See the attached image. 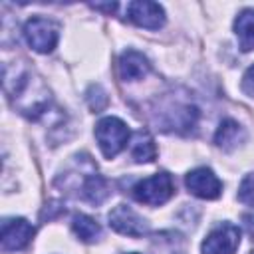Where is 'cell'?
I'll use <instances>...</instances> for the list:
<instances>
[{"label":"cell","mask_w":254,"mask_h":254,"mask_svg":"<svg viewBox=\"0 0 254 254\" xmlns=\"http://www.w3.org/2000/svg\"><path fill=\"white\" fill-rule=\"evenodd\" d=\"M4 89L12 99L14 107L30 119H38L50 105V93L40 77H36L30 69H22L14 73V79L4 75Z\"/></svg>","instance_id":"cell-1"},{"label":"cell","mask_w":254,"mask_h":254,"mask_svg":"<svg viewBox=\"0 0 254 254\" xmlns=\"http://www.w3.org/2000/svg\"><path fill=\"white\" fill-rule=\"evenodd\" d=\"M95 139L105 159L117 157L129 143V127L119 117H103L95 125Z\"/></svg>","instance_id":"cell-2"},{"label":"cell","mask_w":254,"mask_h":254,"mask_svg":"<svg viewBox=\"0 0 254 254\" xmlns=\"http://www.w3.org/2000/svg\"><path fill=\"white\" fill-rule=\"evenodd\" d=\"M173 194H175V181L165 171L155 173V175L139 181L133 187L135 200L141 202V204H149V206L165 204Z\"/></svg>","instance_id":"cell-3"},{"label":"cell","mask_w":254,"mask_h":254,"mask_svg":"<svg viewBox=\"0 0 254 254\" xmlns=\"http://www.w3.org/2000/svg\"><path fill=\"white\" fill-rule=\"evenodd\" d=\"M24 38L38 54H50L60 40V26L44 16H34L24 24Z\"/></svg>","instance_id":"cell-4"},{"label":"cell","mask_w":254,"mask_h":254,"mask_svg":"<svg viewBox=\"0 0 254 254\" xmlns=\"http://www.w3.org/2000/svg\"><path fill=\"white\" fill-rule=\"evenodd\" d=\"M196 119H198V109L192 103L171 101L161 107V111L157 115V125L163 131L187 133L196 125Z\"/></svg>","instance_id":"cell-5"},{"label":"cell","mask_w":254,"mask_h":254,"mask_svg":"<svg viewBox=\"0 0 254 254\" xmlns=\"http://www.w3.org/2000/svg\"><path fill=\"white\" fill-rule=\"evenodd\" d=\"M240 246V228L232 222H220L202 240V254H234Z\"/></svg>","instance_id":"cell-6"},{"label":"cell","mask_w":254,"mask_h":254,"mask_svg":"<svg viewBox=\"0 0 254 254\" xmlns=\"http://www.w3.org/2000/svg\"><path fill=\"white\" fill-rule=\"evenodd\" d=\"M36 234V228L26 218H4L2 220V252L24 250Z\"/></svg>","instance_id":"cell-7"},{"label":"cell","mask_w":254,"mask_h":254,"mask_svg":"<svg viewBox=\"0 0 254 254\" xmlns=\"http://www.w3.org/2000/svg\"><path fill=\"white\" fill-rule=\"evenodd\" d=\"M107 218H109V226L119 234L139 238L149 232V222L141 214H137L129 204H117Z\"/></svg>","instance_id":"cell-8"},{"label":"cell","mask_w":254,"mask_h":254,"mask_svg":"<svg viewBox=\"0 0 254 254\" xmlns=\"http://www.w3.org/2000/svg\"><path fill=\"white\" fill-rule=\"evenodd\" d=\"M185 185L189 192L204 200H214L222 194V183L208 167H198L189 171V175L185 177Z\"/></svg>","instance_id":"cell-9"},{"label":"cell","mask_w":254,"mask_h":254,"mask_svg":"<svg viewBox=\"0 0 254 254\" xmlns=\"http://www.w3.org/2000/svg\"><path fill=\"white\" fill-rule=\"evenodd\" d=\"M127 18L135 26L147 28V30H159L165 26V20H167L163 6L149 0H137L127 4Z\"/></svg>","instance_id":"cell-10"},{"label":"cell","mask_w":254,"mask_h":254,"mask_svg":"<svg viewBox=\"0 0 254 254\" xmlns=\"http://www.w3.org/2000/svg\"><path fill=\"white\" fill-rule=\"evenodd\" d=\"M117 71H119V77L123 81H129L131 83V81L143 79L151 71V64H149V60L141 52H137V50H125L119 56Z\"/></svg>","instance_id":"cell-11"},{"label":"cell","mask_w":254,"mask_h":254,"mask_svg":"<svg viewBox=\"0 0 254 254\" xmlns=\"http://www.w3.org/2000/svg\"><path fill=\"white\" fill-rule=\"evenodd\" d=\"M244 141H246V131H244V127H242L238 121H234V119H224V121L218 125L216 133H214V143H216V147H220L222 151H234V149H238Z\"/></svg>","instance_id":"cell-12"},{"label":"cell","mask_w":254,"mask_h":254,"mask_svg":"<svg viewBox=\"0 0 254 254\" xmlns=\"http://www.w3.org/2000/svg\"><path fill=\"white\" fill-rule=\"evenodd\" d=\"M157 157V147L149 131L139 129L133 133L131 139V159L135 163H151Z\"/></svg>","instance_id":"cell-13"},{"label":"cell","mask_w":254,"mask_h":254,"mask_svg":"<svg viewBox=\"0 0 254 254\" xmlns=\"http://www.w3.org/2000/svg\"><path fill=\"white\" fill-rule=\"evenodd\" d=\"M234 32L242 52L254 50V8L242 10L234 20Z\"/></svg>","instance_id":"cell-14"},{"label":"cell","mask_w":254,"mask_h":254,"mask_svg":"<svg viewBox=\"0 0 254 254\" xmlns=\"http://www.w3.org/2000/svg\"><path fill=\"white\" fill-rule=\"evenodd\" d=\"M71 230H73V234H75L81 242H87V244L99 240V236H101V226H99V222H97L95 218L87 216V214H75L73 220H71Z\"/></svg>","instance_id":"cell-15"},{"label":"cell","mask_w":254,"mask_h":254,"mask_svg":"<svg viewBox=\"0 0 254 254\" xmlns=\"http://www.w3.org/2000/svg\"><path fill=\"white\" fill-rule=\"evenodd\" d=\"M85 101H87L89 109L97 113V111H101V109L107 105L109 97H107V93H105V89H103L101 85L93 83V85H91V87L85 91Z\"/></svg>","instance_id":"cell-16"},{"label":"cell","mask_w":254,"mask_h":254,"mask_svg":"<svg viewBox=\"0 0 254 254\" xmlns=\"http://www.w3.org/2000/svg\"><path fill=\"white\" fill-rule=\"evenodd\" d=\"M238 200L248 204V206H254V173L246 175L238 187Z\"/></svg>","instance_id":"cell-17"},{"label":"cell","mask_w":254,"mask_h":254,"mask_svg":"<svg viewBox=\"0 0 254 254\" xmlns=\"http://www.w3.org/2000/svg\"><path fill=\"white\" fill-rule=\"evenodd\" d=\"M242 89H244L246 95L254 97V65H250V67L246 69V73H244V77H242Z\"/></svg>","instance_id":"cell-18"},{"label":"cell","mask_w":254,"mask_h":254,"mask_svg":"<svg viewBox=\"0 0 254 254\" xmlns=\"http://www.w3.org/2000/svg\"><path fill=\"white\" fill-rule=\"evenodd\" d=\"M91 8H95V10H105V12H115L117 10V4L113 2V4H91Z\"/></svg>","instance_id":"cell-19"},{"label":"cell","mask_w":254,"mask_h":254,"mask_svg":"<svg viewBox=\"0 0 254 254\" xmlns=\"http://www.w3.org/2000/svg\"><path fill=\"white\" fill-rule=\"evenodd\" d=\"M242 220H244V224H246V230L254 236V214H246Z\"/></svg>","instance_id":"cell-20"},{"label":"cell","mask_w":254,"mask_h":254,"mask_svg":"<svg viewBox=\"0 0 254 254\" xmlns=\"http://www.w3.org/2000/svg\"><path fill=\"white\" fill-rule=\"evenodd\" d=\"M129 254H137V252H129Z\"/></svg>","instance_id":"cell-21"},{"label":"cell","mask_w":254,"mask_h":254,"mask_svg":"<svg viewBox=\"0 0 254 254\" xmlns=\"http://www.w3.org/2000/svg\"><path fill=\"white\" fill-rule=\"evenodd\" d=\"M250 254H254V252H250Z\"/></svg>","instance_id":"cell-22"}]
</instances>
